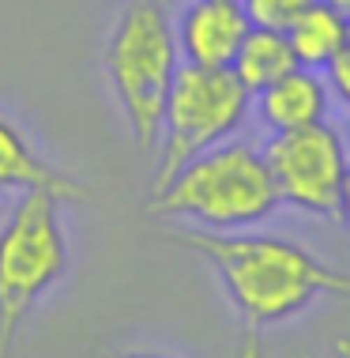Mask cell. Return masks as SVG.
<instances>
[{
    "mask_svg": "<svg viewBox=\"0 0 350 358\" xmlns=\"http://www.w3.org/2000/svg\"><path fill=\"white\" fill-rule=\"evenodd\" d=\"M343 140H347V151H350V124H347V132H343Z\"/></svg>",
    "mask_w": 350,
    "mask_h": 358,
    "instance_id": "cell-18",
    "label": "cell"
},
{
    "mask_svg": "<svg viewBox=\"0 0 350 358\" xmlns=\"http://www.w3.org/2000/svg\"><path fill=\"white\" fill-rule=\"evenodd\" d=\"M173 31H177V50L184 53V64L230 69L245 34L252 31V19L241 0H192Z\"/></svg>",
    "mask_w": 350,
    "mask_h": 358,
    "instance_id": "cell-7",
    "label": "cell"
},
{
    "mask_svg": "<svg viewBox=\"0 0 350 358\" xmlns=\"http://www.w3.org/2000/svg\"><path fill=\"white\" fill-rule=\"evenodd\" d=\"M339 219H343V222H350V166H347L343 189H339Z\"/></svg>",
    "mask_w": 350,
    "mask_h": 358,
    "instance_id": "cell-14",
    "label": "cell"
},
{
    "mask_svg": "<svg viewBox=\"0 0 350 358\" xmlns=\"http://www.w3.org/2000/svg\"><path fill=\"white\" fill-rule=\"evenodd\" d=\"M121 358H166V355H147V351H132V355H121Z\"/></svg>",
    "mask_w": 350,
    "mask_h": 358,
    "instance_id": "cell-17",
    "label": "cell"
},
{
    "mask_svg": "<svg viewBox=\"0 0 350 358\" xmlns=\"http://www.w3.org/2000/svg\"><path fill=\"white\" fill-rule=\"evenodd\" d=\"M264 159L283 204L320 219L339 215V189L350 166L347 140L339 129L316 121L294 132H275L264 148Z\"/></svg>",
    "mask_w": 350,
    "mask_h": 358,
    "instance_id": "cell-6",
    "label": "cell"
},
{
    "mask_svg": "<svg viewBox=\"0 0 350 358\" xmlns=\"http://www.w3.org/2000/svg\"><path fill=\"white\" fill-rule=\"evenodd\" d=\"M252 91L233 76V69H200L184 64L173 80L159 136V170L154 189H162L184 162L226 143L241 129Z\"/></svg>",
    "mask_w": 350,
    "mask_h": 358,
    "instance_id": "cell-5",
    "label": "cell"
},
{
    "mask_svg": "<svg viewBox=\"0 0 350 358\" xmlns=\"http://www.w3.org/2000/svg\"><path fill=\"white\" fill-rule=\"evenodd\" d=\"M335 355H339V358H350V340H339V343H335Z\"/></svg>",
    "mask_w": 350,
    "mask_h": 358,
    "instance_id": "cell-16",
    "label": "cell"
},
{
    "mask_svg": "<svg viewBox=\"0 0 350 358\" xmlns=\"http://www.w3.org/2000/svg\"><path fill=\"white\" fill-rule=\"evenodd\" d=\"M324 80H328V91L350 110V34H347L343 50L335 53V61L324 69Z\"/></svg>",
    "mask_w": 350,
    "mask_h": 358,
    "instance_id": "cell-13",
    "label": "cell"
},
{
    "mask_svg": "<svg viewBox=\"0 0 350 358\" xmlns=\"http://www.w3.org/2000/svg\"><path fill=\"white\" fill-rule=\"evenodd\" d=\"M162 4H170V0H162Z\"/></svg>",
    "mask_w": 350,
    "mask_h": 358,
    "instance_id": "cell-19",
    "label": "cell"
},
{
    "mask_svg": "<svg viewBox=\"0 0 350 358\" xmlns=\"http://www.w3.org/2000/svg\"><path fill=\"white\" fill-rule=\"evenodd\" d=\"M177 31H173L162 0H129L110 34L105 69H110L117 102L132 129L140 151H154L162 136L173 80L181 72Z\"/></svg>",
    "mask_w": 350,
    "mask_h": 358,
    "instance_id": "cell-3",
    "label": "cell"
},
{
    "mask_svg": "<svg viewBox=\"0 0 350 358\" xmlns=\"http://www.w3.org/2000/svg\"><path fill=\"white\" fill-rule=\"evenodd\" d=\"M347 34H350V19L324 0H313L286 31L301 69H328L335 61V53L343 50Z\"/></svg>",
    "mask_w": 350,
    "mask_h": 358,
    "instance_id": "cell-10",
    "label": "cell"
},
{
    "mask_svg": "<svg viewBox=\"0 0 350 358\" xmlns=\"http://www.w3.org/2000/svg\"><path fill=\"white\" fill-rule=\"evenodd\" d=\"M68 268V238L61 227V200L27 189L0 227V358L12 351L34 302Z\"/></svg>",
    "mask_w": 350,
    "mask_h": 358,
    "instance_id": "cell-4",
    "label": "cell"
},
{
    "mask_svg": "<svg viewBox=\"0 0 350 358\" xmlns=\"http://www.w3.org/2000/svg\"><path fill=\"white\" fill-rule=\"evenodd\" d=\"M173 245L200 253L215 268L222 290L245 328V355H260V336L313 306L320 294L350 298V275L328 268L309 249L283 238L230 234V230H173L162 234Z\"/></svg>",
    "mask_w": 350,
    "mask_h": 358,
    "instance_id": "cell-1",
    "label": "cell"
},
{
    "mask_svg": "<svg viewBox=\"0 0 350 358\" xmlns=\"http://www.w3.org/2000/svg\"><path fill=\"white\" fill-rule=\"evenodd\" d=\"M324 4H332V8H339L347 19H350V0H324Z\"/></svg>",
    "mask_w": 350,
    "mask_h": 358,
    "instance_id": "cell-15",
    "label": "cell"
},
{
    "mask_svg": "<svg viewBox=\"0 0 350 358\" xmlns=\"http://www.w3.org/2000/svg\"><path fill=\"white\" fill-rule=\"evenodd\" d=\"M233 76L249 87L252 94H260L264 87H271L275 80H283L286 72L298 69L294 45H290L286 31H268V27H252L241 42L238 57H233Z\"/></svg>",
    "mask_w": 350,
    "mask_h": 358,
    "instance_id": "cell-11",
    "label": "cell"
},
{
    "mask_svg": "<svg viewBox=\"0 0 350 358\" xmlns=\"http://www.w3.org/2000/svg\"><path fill=\"white\" fill-rule=\"evenodd\" d=\"M252 19V27H268V31H290V23L305 12L313 0H241Z\"/></svg>",
    "mask_w": 350,
    "mask_h": 358,
    "instance_id": "cell-12",
    "label": "cell"
},
{
    "mask_svg": "<svg viewBox=\"0 0 350 358\" xmlns=\"http://www.w3.org/2000/svg\"><path fill=\"white\" fill-rule=\"evenodd\" d=\"M279 204L283 200L264 151L249 143H219L184 162L162 189H154L147 215L192 219L207 230H238L264 222Z\"/></svg>",
    "mask_w": 350,
    "mask_h": 358,
    "instance_id": "cell-2",
    "label": "cell"
},
{
    "mask_svg": "<svg viewBox=\"0 0 350 358\" xmlns=\"http://www.w3.org/2000/svg\"><path fill=\"white\" fill-rule=\"evenodd\" d=\"M328 99H332L328 80H320L316 69H301V64L256 94L260 121L271 132H294L305 124L328 121Z\"/></svg>",
    "mask_w": 350,
    "mask_h": 358,
    "instance_id": "cell-8",
    "label": "cell"
},
{
    "mask_svg": "<svg viewBox=\"0 0 350 358\" xmlns=\"http://www.w3.org/2000/svg\"><path fill=\"white\" fill-rule=\"evenodd\" d=\"M4 189H42V192H53L57 200H91L80 181H72L68 173L53 170L45 159H38V151L19 136V129L12 121L0 117V192Z\"/></svg>",
    "mask_w": 350,
    "mask_h": 358,
    "instance_id": "cell-9",
    "label": "cell"
}]
</instances>
